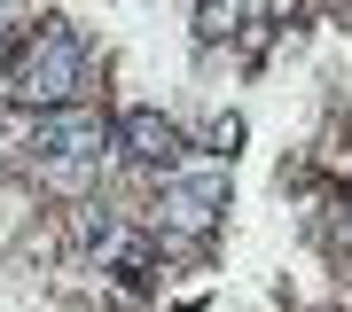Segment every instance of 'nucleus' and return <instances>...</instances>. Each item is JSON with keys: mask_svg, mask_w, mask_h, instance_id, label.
<instances>
[{"mask_svg": "<svg viewBox=\"0 0 352 312\" xmlns=\"http://www.w3.org/2000/svg\"><path fill=\"white\" fill-rule=\"evenodd\" d=\"M78 71H87L78 32H71V24H39L24 47L8 55L0 94H8L16 110H71V101H78Z\"/></svg>", "mask_w": 352, "mask_h": 312, "instance_id": "f257e3e1", "label": "nucleus"}, {"mask_svg": "<svg viewBox=\"0 0 352 312\" xmlns=\"http://www.w3.org/2000/svg\"><path fill=\"white\" fill-rule=\"evenodd\" d=\"M24 156H32L39 180H55V187H87V180L102 172V156H110V125H102L94 110H47V117L32 125Z\"/></svg>", "mask_w": 352, "mask_h": 312, "instance_id": "f03ea898", "label": "nucleus"}, {"mask_svg": "<svg viewBox=\"0 0 352 312\" xmlns=\"http://www.w3.org/2000/svg\"><path fill=\"white\" fill-rule=\"evenodd\" d=\"M227 211V180H164L157 187V226H173V235H204V226H212Z\"/></svg>", "mask_w": 352, "mask_h": 312, "instance_id": "7ed1b4c3", "label": "nucleus"}, {"mask_svg": "<svg viewBox=\"0 0 352 312\" xmlns=\"http://www.w3.org/2000/svg\"><path fill=\"white\" fill-rule=\"evenodd\" d=\"M118 149H126L133 164H149V172H180V125H164L157 110H126L118 117Z\"/></svg>", "mask_w": 352, "mask_h": 312, "instance_id": "20e7f679", "label": "nucleus"}, {"mask_svg": "<svg viewBox=\"0 0 352 312\" xmlns=\"http://www.w3.org/2000/svg\"><path fill=\"white\" fill-rule=\"evenodd\" d=\"M196 39H204V47L235 39V0H196Z\"/></svg>", "mask_w": 352, "mask_h": 312, "instance_id": "39448f33", "label": "nucleus"}]
</instances>
